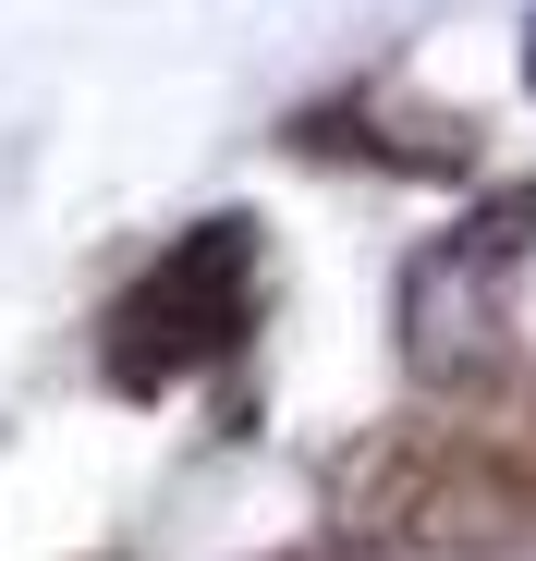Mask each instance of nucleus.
<instances>
[{
    "label": "nucleus",
    "instance_id": "obj_1",
    "mask_svg": "<svg viewBox=\"0 0 536 561\" xmlns=\"http://www.w3.org/2000/svg\"><path fill=\"white\" fill-rule=\"evenodd\" d=\"M341 549H427V561H500L536 537V391L391 415L366 451L329 463Z\"/></svg>",
    "mask_w": 536,
    "mask_h": 561
},
{
    "label": "nucleus",
    "instance_id": "obj_2",
    "mask_svg": "<svg viewBox=\"0 0 536 561\" xmlns=\"http://www.w3.org/2000/svg\"><path fill=\"white\" fill-rule=\"evenodd\" d=\"M256 294H268V244H256V220H196V232L110 306V330H98L110 391L159 403V391L208 379V366H232L244 330H256Z\"/></svg>",
    "mask_w": 536,
    "mask_h": 561
},
{
    "label": "nucleus",
    "instance_id": "obj_3",
    "mask_svg": "<svg viewBox=\"0 0 536 561\" xmlns=\"http://www.w3.org/2000/svg\"><path fill=\"white\" fill-rule=\"evenodd\" d=\"M524 244H536V183H512L500 208H476L464 232H439L403 268V354H415V379H439V391H488L500 379Z\"/></svg>",
    "mask_w": 536,
    "mask_h": 561
},
{
    "label": "nucleus",
    "instance_id": "obj_4",
    "mask_svg": "<svg viewBox=\"0 0 536 561\" xmlns=\"http://www.w3.org/2000/svg\"><path fill=\"white\" fill-rule=\"evenodd\" d=\"M281 561H366V549H341V537H329V549H281Z\"/></svg>",
    "mask_w": 536,
    "mask_h": 561
},
{
    "label": "nucleus",
    "instance_id": "obj_5",
    "mask_svg": "<svg viewBox=\"0 0 536 561\" xmlns=\"http://www.w3.org/2000/svg\"><path fill=\"white\" fill-rule=\"evenodd\" d=\"M524 85H536V37H524Z\"/></svg>",
    "mask_w": 536,
    "mask_h": 561
}]
</instances>
